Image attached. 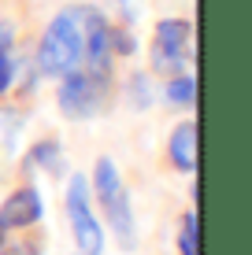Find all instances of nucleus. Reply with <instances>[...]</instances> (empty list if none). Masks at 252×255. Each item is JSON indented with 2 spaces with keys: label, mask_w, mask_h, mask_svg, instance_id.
I'll return each mask as SVG.
<instances>
[{
  "label": "nucleus",
  "mask_w": 252,
  "mask_h": 255,
  "mask_svg": "<svg viewBox=\"0 0 252 255\" xmlns=\"http://www.w3.org/2000/svg\"><path fill=\"white\" fill-rule=\"evenodd\" d=\"M82 48H85L82 11H78V7H63V11L48 22L45 37H41V45H37V67H41V74L63 78L67 70L82 67Z\"/></svg>",
  "instance_id": "1"
},
{
  "label": "nucleus",
  "mask_w": 252,
  "mask_h": 255,
  "mask_svg": "<svg viewBox=\"0 0 252 255\" xmlns=\"http://www.w3.org/2000/svg\"><path fill=\"white\" fill-rule=\"evenodd\" d=\"M93 189H97V196L104 204V215H108L119 244L130 252L134 248V211H130V196H126L123 178H119V166L111 159H104V155L97 159V166H93Z\"/></svg>",
  "instance_id": "2"
},
{
  "label": "nucleus",
  "mask_w": 252,
  "mask_h": 255,
  "mask_svg": "<svg viewBox=\"0 0 252 255\" xmlns=\"http://www.w3.org/2000/svg\"><path fill=\"white\" fill-rule=\"evenodd\" d=\"M104 96H108V78L100 74H89L85 67H74L59 78V93H56V104L67 119H93L100 111Z\"/></svg>",
  "instance_id": "3"
},
{
  "label": "nucleus",
  "mask_w": 252,
  "mask_h": 255,
  "mask_svg": "<svg viewBox=\"0 0 252 255\" xmlns=\"http://www.w3.org/2000/svg\"><path fill=\"white\" fill-rule=\"evenodd\" d=\"M67 215H71V230H74V244L82 255H100L104 252V230L89 207V185L82 174H74L67 185Z\"/></svg>",
  "instance_id": "4"
},
{
  "label": "nucleus",
  "mask_w": 252,
  "mask_h": 255,
  "mask_svg": "<svg viewBox=\"0 0 252 255\" xmlns=\"http://www.w3.org/2000/svg\"><path fill=\"white\" fill-rule=\"evenodd\" d=\"M189 33L193 26L186 19H163L156 26L152 37V67L160 74H182L186 70V56H189Z\"/></svg>",
  "instance_id": "5"
},
{
  "label": "nucleus",
  "mask_w": 252,
  "mask_h": 255,
  "mask_svg": "<svg viewBox=\"0 0 252 255\" xmlns=\"http://www.w3.org/2000/svg\"><path fill=\"white\" fill-rule=\"evenodd\" d=\"M78 11H82V33H85L82 67L89 74L108 78L111 74V56H115V48H111V26L97 7H78Z\"/></svg>",
  "instance_id": "6"
},
{
  "label": "nucleus",
  "mask_w": 252,
  "mask_h": 255,
  "mask_svg": "<svg viewBox=\"0 0 252 255\" xmlns=\"http://www.w3.org/2000/svg\"><path fill=\"white\" fill-rule=\"evenodd\" d=\"M41 215H45V204H41V192L33 185L15 189L4 200V207H0V222L7 230H30L33 222H41Z\"/></svg>",
  "instance_id": "7"
},
{
  "label": "nucleus",
  "mask_w": 252,
  "mask_h": 255,
  "mask_svg": "<svg viewBox=\"0 0 252 255\" xmlns=\"http://www.w3.org/2000/svg\"><path fill=\"white\" fill-rule=\"evenodd\" d=\"M167 152H171V163L178 170H186V174L197 170V122H182L175 133H171Z\"/></svg>",
  "instance_id": "8"
},
{
  "label": "nucleus",
  "mask_w": 252,
  "mask_h": 255,
  "mask_svg": "<svg viewBox=\"0 0 252 255\" xmlns=\"http://www.w3.org/2000/svg\"><path fill=\"white\" fill-rule=\"evenodd\" d=\"M178 252L182 255H201V218H197V211H186V215H182Z\"/></svg>",
  "instance_id": "9"
},
{
  "label": "nucleus",
  "mask_w": 252,
  "mask_h": 255,
  "mask_svg": "<svg viewBox=\"0 0 252 255\" xmlns=\"http://www.w3.org/2000/svg\"><path fill=\"white\" fill-rule=\"evenodd\" d=\"M163 93H167L171 104H178V108H189V104L197 100V82L189 74H175L167 85H163Z\"/></svg>",
  "instance_id": "10"
},
{
  "label": "nucleus",
  "mask_w": 252,
  "mask_h": 255,
  "mask_svg": "<svg viewBox=\"0 0 252 255\" xmlns=\"http://www.w3.org/2000/svg\"><path fill=\"white\" fill-rule=\"evenodd\" d=\"M30 166H48V170H56L59 166V144L56 140H41L30 152Z\"/></svg>",
  "instance_id": "11"
},
{
  "label": "nucleus",
  "mask_w": 252,
  "mask_h": 255,
  "mask_svg": "<svg viewBox=\"0 0 252 255\" xmlns=\"http://www.w3.org/2000/svg\"><path fill=\"white\" fill-rule=\"evenodd\" d=\"M15 82V63H11V52H0V96L11 89Z\"/></svg>",
  "instance_id": "12"
},
{
  "label": "nucleus",
  "mask_w": 252,
  "mask_h": 255,
  "mask_svg": "<svg viewBox=\"0 0 252 255\" xmlns=\"http://www.w3.org/2000/svg\"><path fill=\"white\" fill-rule=\"evenodd\" d=\"M11 45H15V30L7 22H0V52H11Z\"/></svg>",
  "instance_id": "13"
},
{
  "label": "nucleus",
  "mask_w": 252,
  "mask_h": 255,
  "mask_svg": "<svg viewBox=\"0 0 252 255\" xmlns=\"http://www.w3.org/2000/svg\"><path fill=\"white\" fill-rule=\"evenodd\" d=\"M4 255H37V248H33V244H15V248L4 252Z\"/></svg>",
  "instance_id": "14"
},
{
  "label": "nucleus",
  "mask_w": 252,
  "mask_h": 255,
  "mask_svg": "<svg viewBox=\"0 0 252 255\" xmlns=\"http://www.w3.org/2000/svg\"><path fill=\"white\" fill-rule=\"evenodd\" d=\"M4 237H7V226L0 222V248H4Z\"/></svg>",
  "instance_id": "15"
}]
</instances>
